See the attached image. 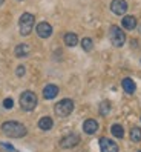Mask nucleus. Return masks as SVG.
I'll return each instance as SVG.
<instances>
[{"label":"nucleus","instance_id":"f257e3e1","mask_svg":"<svg viewBox=\"0 0 141 152\" xmlns=\"http://www.w3.org/2000/svg\"><path fill=\"white\" fill-rule=\"evenodd\" d=\"M2 132L9 138H22L28 134V129H26V126L22 124L20 121L9 120V121H5L2 124Z\"/></svg>","mask_w":141,"mask_h":152},{"label":"nucleus","instance_id":"f03ea898","mask_svg":"<svg viewBox=\"0 0 141 152\" xmlns=\"http://www.w3.org/2000/svg\"><path fill=\"white\" fill-rule=\"evenodd\" d=\"M34 23H35V19L31 12H23L20 15V20H19V31L20 34L23 35H29L32 28H34Z\"/></svg>","mask_w":141,"mask_h":152},{"label":"nucleus","instance_id":"7ed1b4c3","mask_svg":"<svg viewBox=\"0 0 141 152\" xmlns=\"http://www.w3.org/2000/svg\"><path fill=\"white\" fill-rule=\"evenodd\" d=\"M39 103V98L32 91H25L22 95H20V108L23 111H34L35 106Z\"/></svg>","mask_w":141,"mask_h":152},{"label":"nucleus","instance_id":"20e7f679","mask_svg":"<svg viewBox=\"0 0 141 152\" xmlns=\"http://www.w3.org/2000/svg\"><path fill=\"white\" fill-rule=\"evenodd\" d=\"M54 111H55V114L58 115V117L65 118V117H68V115L72 114V111H74V102L70 100V98H63V100H60V102L55 103Z\"/></svg>","mask_w":141,"mask_h":152},{"label":"nucleus","instance_id":"39448f33","mask_svg":"<svg viewBox=\"0 0 141 152\" xmlns=\"http://www.w3.org/2000/svg\"><path fill=\"white\" fill-rule=\"evenodd\" d=\"M109 39H110L113 46L120 48V46H123V45L126 43V34H124V31H123L121 28H118L117 25H112L110 29H109Z\"/></svg>","mask_w":141,"mask_h":152},{"label":"nucleus","instance_id":"423d86ee","mask_svg":"<svg viewBox=\"0 0 141 152\" xmlns=\"http://www.w3.org/2000/svg\"><path fill=\"white\" fill-rule=\"evenodd\" d=\"M78 143H80V137H78L77 134H69V135H66L60 140V146L63 149H72L78 145Z\"/></svg>","mask_w":141,"mask_h":152},{"label":"nucleus","instance_id":"0eeeda50","mask_svg":"<svg viewBox=\"0 0 141 152\" xmlns=\"http://www.w3.org/2000/svg\"><path fill=\"white\" fill-rule=\"evenodd\" d=\"M100 149H101V152H118L120 151L117 143L110 138H108V137L100 138Z\"/></svg>","mask_w":141,"mask_h":152},{"label":"nucleus","instance_id":"6e6552de","mask_svg":"<svg viewBox=\"0 0 141 152\" xmlns=\"http://www.w3.org/2000/svg\"><path fill=\"white\" fill-rule=\"evenodd\" d=\"M110 11L115 15H124L127 11L126 0H112L110 2Z\"/></svg>","mask_w":141,"mask_h":152},{"label":"nucleus","instance_id":"1a4fd4ad","mask_svg":"<svg viewBox=\"0 0 141 152\" xmlns=\"http://www.w3.org/2000/svg\"><path fill=\"white\" fill-rule=\"evenodd\" d=\"M35 31H37V35L41 39H49L52 35V26L48 23V22H40L37 25V28H35Z\"/></svg>","mask_w":141,"mask_h":152},{"label":"nucleus","instance_id":"9d476101","mask_svg":"<svg viewBox=\"0 0 141 152\" xmlns=\"http://www.w3.org/2000/svg\"><path fill=\"white\" fill-rule=\"evenodd\" d=\"M83 131H84V134H87V135H92V134H95L97 131H98V121L94 120V118L84 120V123H83Z\"/></svg>","mask_w":141,"mask_h":152},{"label":"nucleus","instance_id":"9b49d317","mask_svg":"<svg viewBox=\"0 0 141 152\" xmlns=\"http://www.w3.org/2000/svg\"><path fill=\"white\" fill-rule=\"evenodd\" d=\"M58 86L57 85H46L45 89H43V97L46 98V100H54V98L58 95Z\"/></svg>","mask_w":141,"mask_h":152},{"label":"nucleus","instance_id":"f8f14e48","mask_svg":"<svg viewBox=\"0 0 141 152\" xmlns=\"http://www.w3.org/2000/svg\"><path fill=\"white\" fill-rule=\"evenodd\" d=\"M14 54H15V57H19V58L28 57V56L31 54V46H29V45H26V43L17 45L15 49H14Z\"/></svg>","mask_w":141,"mask_h":152},{"label":"nucleus","instance_id":"ddd939ff","mask_svg":"<svg viewBox=\"0 0 141 152\" xmlns=\"http://www.w3.org/2000/svg\"><path fill=\"white\" fill-rule=\"evenodd\" d=\"M121 25H123V28H124V29L132 31V29L137 28L138 22H137V19L134 15H124V17H123V20H121Z\"/></svg>","mask_w":141,"mask_h":152},{"label":"nucleus","instance_id":"4468645a","mask_svg":"<svg viewBox=\"0 0 141 152\" xmlns=\"http://www.w3.org/2000/svg\"><path fill=\"white\" fill-rule=\"evenodd\" d=\"M121 86H123V89H124L126 94H134L135 89H137L135 82H134L132 78H129V77H126L124 80H123V82H121Z\"/></svg>","mask_w":141,"mask_h":152},{"label":"nucleus","instance_id":"2eb2a0df","mask_svg":"<svg viewBox=\"0 0 141 152\" xmlns=\"http://www.w3.org/2000/svg\"><path fill=\"white\" fill-rule=\"evenodd\" d=\"M63 40H65L66 46L74 48V46H77V45H78V35L74 34V32H66L65 37H63Z\"/></svg>","mask_w":141,"mask_h":152},{"label":"nucleus","instance_id":"dca6fc26","mask_svg":"<svg viewBox=\"0 0 141 152\" xmlns=\"http://www.w3.org/2000/svg\"><path fill=\"white\" fill-rule=\"evenodd\" d=\"M52 126H54V121H52L51 117H41L39 120V128L41 131H49V129H52Z\"/></svg>","mask_w":141,"mask_h":152},{"label":"nucleus","instance_id":"f3484780","mask_svg":"<svg viewBox=\"0 0 141 152\" xmlns=\"http://www.w3.org/2000/svg\"><path fill=\"white\" fill-rule=\"evenodd\" d=\"M110 132H112V135L115 138H123L124 137V129H123L121 124H112Z\"/></svg>","mask_w":141,"mask_h":152},{"label":"nucleus","instance_id":"a211bd4d","mask_svg":"<svg viewBox=\"0 0 141 152\" xmlns=\"http://www.w3.org/2000/svg\"><path fill=\"white\" fill-rule=\"evenodd\" d=\"M130 140L134 143H140L141 141V129L140 128H132L130 129Z\"/></svg>","mask_w":141,"mask_h":152},{"label":"nucleus","instance_id":"6ab92c4d","mask_svg":"<svg viewBox=\"0 0 141 152\" xmlns=\"http://www.w3.org/2000/svg\"><path fill=\"white\" fill-rule=\"evenodd\" d=\"M81 48H83L86 52L92 51V48H94V42H92V39H89V37H84V39L81 40Z\"/></svg>","mask_w":141,"mask_h":152},{"label":"nucleus","instance_id":"aec40b11","mask_svg":"<svg viewBox=\"0 0 141 152\" xmlns=\"http://www.w3.org/2000/svg\"><path fill=\"white\" fill-rule=\"evenodd\" d=\"M109 112H110V102L104 100V102L100 104V114H101V115H108Z\"/></svg>","mask_w":141,"mask_h":152},{"label":"nucleus","instance_id":"412c9836","mask_svg":"<svg viewBox=\"0 0 141 152\" xmlns=\"http://www.w3.org/2000/svg\"><path fill=\"white\" fill-rule=\"evenodd\" d=\"M12 106H14V100H12V98H5V100H3V108L5 109H11Z\"/></svg>","mask_w":141,"mask_h":152},{"label":"nucleus","instance_id":"4be33fe9","mask_svg":"<svg viewBox=\"0 0 141 152\" xmlns=\"http://www.w3.org/2000/svg\"><path fill=\"white\" fill-rule=\"evenodd\" d=\"M25 72H26V68H25L23 65L17 66V69H15V75H17V77H23V75H25Z\"/></svg>","mask_w":141,"mask_h":152},{"label":"nucleus","instance_id":"5701e85b","mask_svg":"<svg viewBox=\"0 0 141 152\" xmlns=\"http://www.w3.org/2000/svg\"><path fill=\"white\" fill-rule=\"evenodd\" d=\"M2 146H3V148H6V149H9V151H14V148H12L11 145H6V143H2Z\"/></svg>","mask_w":141,"mask_h":152},{"label":"nucleus","instance_id":"b1692460","mask_svg":"<svg viewBox=\"0 0 141 152\" xmlns=\"http://www.w3.org/2000/svg\"><path fill=\"white\" fill-rule=\"evenodd\" d=\"M3 3H5V0H0V6H2Z\"/></svg>","mask_w":141,"mask_h":152}]
</instances>
